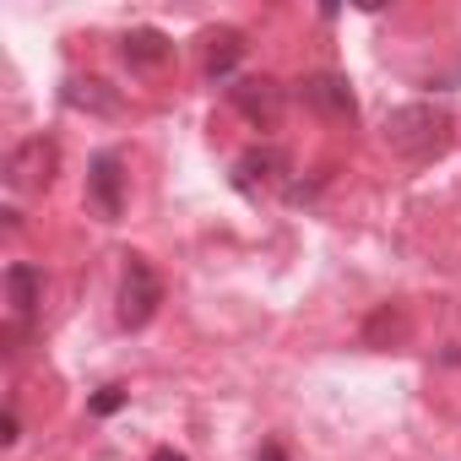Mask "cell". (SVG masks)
<instances>
[{
    "instance_id": "obj_1",
    "label": "cell",
    "mask_w": 461,
    "mask_h": 461,
    "mask_svg": "<svg viewBox=\"0 0 461 461\" xmlns=\"http://www.w3.org/2000/svg\"><path fill=\"white\" fill-rule=\"evenodd\" d=\"M450 131H456V120H450L445 104H402V109L385 114V147L407 163L439 158L450 147Z\"/></svg>"
},
{
    "instance_id": "obj_2",
    "label": "cell",
    "mask_w": 461,
    "mask_h": 461,
    "mask_svg": "<svg viewBox=\"0 0 461 461\" xmlns=\"http://www.w3.org/2000/svg\"><path fill=\"white\" fill-rule=\"evenodd\" d=\"M6 304H12V321H6V353H23L28 331H33V315L44 304V272L28 267V261H12L6 267Z\"/></svg>"
},
{
    "instance_id": "obj_3",
    "label": "cell",
    "mask_w": 461,
    "mask_h": 461,
    "mask_svg": "<svg viewBox=\"0 0 461 461\" xmlns=\"http://www.w3.org/2000/svg\"><path fill=\"white\" fill-rule=\"evenodd\" d=\"M55 168H60V147L55 136H28L23 147H12L6 158V185L17 195H44L55 185Z\"/></svg>"
},
{
    "instance_id": "obj_4",
    "label": "cell",
    "mask_w": 461,
    "mask_h": 461,
    "mask_svg": "<svg viewBox=\"0 0 461 461\" xmlns=\"http://www.w3.org/2000/svg\"><path fill=\"white\" fill-rule=\"evenodd\" d=\"M158 304H163V283H158L152 261H147V256H125V277H120V326L141 331V326L158 315Z\"/></svg>"
},
{
    "instance_id": "obj_5",
    "label": "cell",
    "mask_w": 461,
    "mask_h": 461,
    "mask_svg": "<svg viewBox=\"0 0 461 461\" xmlns=\"http://www.w3.org/2000/svg\"><path fill=\"white\" fill-rule=\"evenodd\" d=\"M228 98H234V109L250 120V125H277L283 120V104H288V93H283V82H272V77H245V82H234L228 87Z\"/></svg>"
},
{
    "instance_id": "obj_6",
    "label": "cell",
    "mask_w": 461,
    "mask_h": 461,
    "mask_svg": "<svg viewBox=\"0 0 461 461\" xmlns=\"http://www.w3.org/2000/svg\"><path fill=\"white\" fill-rule=\"evenodd\" d=\"M87 195H93L98 217H109V222L125 212V163H120V152H98V158H93V168H87Z\"/></svg>"
},
{
    "instance_id": "obj_7",
    "label": "cell",
    "mask_w": 461,
    "mask_h": 461,
    "mask_svg": "<svg viewBox=\"0 0 461 461\" xmlns=\"http://www.w3.org/2000/svg\"><path fill=\"white\" fill-rule=\"evenodd\" d=\"M283 174H288V158H283L277 147H250V152L234 163V185H240L245 195H267V190H277Z\"/></svg>"
},
{
    "instance_id": "obj_8",
    "label": "cell",
    "mask_w": 461,
    "mask_h": 461,
    "mask_svg": "<svg viewBox=\"0 0 461 461\" xmlns=\"http://www.w3.org/2000/svg\"><path fill=\"white\" fill-rule=\"evenodd\" d=\"M299 98H304L310 109L331 114V120H353V114H358V104H353V93H348V82H342L337 71H321V77L299 82Z\"/></svg>"
},
{
    "instance_id": "obj_9",
    "label": "cell",
    "mask_w": 461,
    "mask_h": 461,
    "mask_svg": "<svg viewBox=\"0 0 461 461\" xmlns=\"http://www.w3.org/2000/svg\"><path fill=\"white\" fill-rule=\"evenodd\" d=\"M120 55H125L131 71H158V66L174 55V44H168L158 28H131V33L120 39Z\"/></svg>"
},
{
    "instance_id": "obj_10",
    "label": "cell",
    "mask_w": 461,
    "mask_h": 461,
    "mask_svg": "<svg viewBox=\"0 0 461 461\" xmlns=\"http://www.w3.org/2000/svg\"><path fill=\"white\" fill-rule=\"evenodd\" d=\"M240 60H245V33H240V28L206 33V77H234Z\"/></svg>"
},
{
    "instance_id": "obj_11",
    "label": "cell",
    "mask_w": 461,
    "mask_h": 461,
    "mask_svg": "<svg viewBox=\"0 0 461 461\" xmlns=\"http://www.w3.org/2000/svg\"><path fill=\"white\" fill-rule=\"evenodd\" d=\"M66 104H71V109H87V114H120V93H114L109 82H98V77L66 82Z\"/></svg>"
},
{
    "instance_id": "obj_12",
    "label": "cell",
    "mask_w": 461,
    "mask_h": 461,
    "mask_svg": "<svg viewBox=\"0 0 461 461\" xmlns=\"http://www.w3.org/2000/svg\"><path fill=\"white\" fill-rule=\"evenodd\" d=\"M120 407H125V391H120V385H104V391L93 396V412H98V418H109V412H120Z\"/></svg>"
},
{
    "instance_id": "obj_13",
    "label": "cell",
    "mask_w": 461,
    "mask_h": 461,
    "mask_svg": "<svg viewBox=\"0 0 461 461\" xmlns=\"http://www.w3.org/2000/svg\"><path fill=\"white\" fill-rule=\"evenodd\" d=\"M261 461H288V456H283V445H277V439H267V445H261Z\"/></svg>"
},
{
    "instance_id": "obj_14",
    "label": "cell",
    "mask_w": 461,
    "mask_h": 461,
    "mask_svg": "<svg viewBox=\"0 0 461 461\" xmlns=\"http://www.w3.org/2000/svg\"><path fill=\"white\" fill-rule=\"evenodd\" d=\"M152 461H185V456H179V450H168V445H163V450H152Z\"/></svg>"
}]
</instances>
